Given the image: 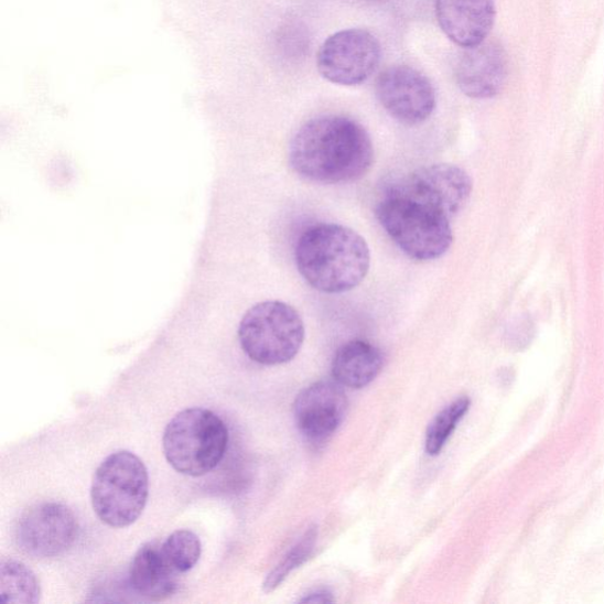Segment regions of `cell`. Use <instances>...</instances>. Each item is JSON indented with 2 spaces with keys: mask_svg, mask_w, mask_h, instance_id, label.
<instances>
[{
  "mask_svg": "<svg viewBox=\"0 0 604 604\" xmlns=\"http://www.w3.org/2000/svg\"><path fill=\"white\" fill-rule=\"evenodd\" d=\"M78 535V522L69 507L48 501L30 508L20 519L15 540L28 556L52 559L68 551Z\"/></svg>",
  "mask_w": 604,
  "mask_h": 604,
  "instance_id": "cell-9",
  "label": "cell"
},
{
  "mask_svg": "<svg viewBox=\"0 0 604 604\" xmlns=\"http://www.w3.org/2000/svg\"><path fill=\"white\" fill-rule=\"evenodd\" d=\"M42 592L37 576L24 563L4 560L0 568V600L4 603H39Z\"/></svg>",
  "mask_w": 604,
  "mask_h": 604,
  "instance_id": "cell-16",
  "label": "cell"
},
{
  "mask_svg": "<svg viewBox=\"0 0 604 604\" xmlns=\"http://www.w3.org/2000/svg\"><path fill=\"white\" fill-rule=\"evenodd\" d=\"M162 549L168 561L180 574H184L191 572L198 562L203 544L195 532L182 529L168 537Z\"/></svg>",
  "mask_w": 604,
  "mask_h": 604,
  "instance_id": "cell-18",
  "label": "cell"
},
{
  "mask_svg": "<svg viewBox=\"0 0 604 604\" xmlns=\"http://www.w3.org/2000/svg\"><path fill=\"white\" fill-rule=\"evenodd\" d=\"M373 2H381V0H373Z\"/></svg>",
  "mask_w": 604,
  "mask_h": 604,
  "instance_id": "cell-21",
  "label": "cell"
},
{
  "mask_svg": "<svg viewBox=\"0 0 604 604\" xmlns=\"http://www.w3.org/2000/svg\"><path fill=\"white\" fill-rule=\"evenodd\" d=\"M299 602L300 603H333L334 597L327 591H317L306 595L304 598H301Z\"/></svg>",
  "mask_w": 604,
  "mask_h": 604,
  "instance_id": "cell-20",
  "label": "cell"
},
{
  "mask_svg": "<svg viewBox=\"0 0 604 604\" xmlns=\"http://www.w3.org/2000/svg\"><path fill=\"white\" fill-rule=\"evenodd\" d=\"M229 434L223 419L204 408L179 412L163 433L164 456L177 473L198 477L225 457Z\"/></svg>",
  "mask_w": 604,
  "mask_h": 604,
  "instance_id": "cell-3",
  "label": "cell"
},
{
  "mask_svg": "<svg viewBox=\"0 0 604 604\" xmlns=\"http://www.w3.org/2000/svg\"><path fill=\"white\" fill-rule=\"evenodd\" d=\"M459 88L467 97L486 99L497 96L508 77V58L498 43L486 42L465 47L456 66Z\"/></svg>",
  "mask_w": 604,
  "mask_h": 604,
  "instance_id": "cell-12",
  "label": "cell"
},
{
  "mask_svg": "<svg viewBox=\"0 0 604 604\" xmlns=\"http://www.w3.org/2000/svg\"><path fill=\"white\" fill-rule=\"evenodd\" d=\"M384 358L379 348L363 341L343 345L332 363V375L348 389H363L380 374Z\"/></svg>",
  "mask_w": 604,
  "mask_h": 604,
  "instance_id": "cell-15",
  "label": "cell"
},
{
  "mask_svg": "<svg viewBox=\"0 0 604 604\" xmlns=\"http://www.w3.org/2000/svg\"><path fill=\"white\" fill-rule=\"evenodd\" d=\"M177 570L168 561L162 544L147 543L133 557L129 581L139 595L153 601L172 596L179 585Z\"/></svg>",
  "mask_w": 604,
  "mask_h": 604,
  "instance_id": "cell-14",
  "label": "cell"
},
{
  "mask_svg": "<svg viewBox=\"0 0 604 604\" xmlns=\"http://www.w3.org/2000/svg\"><path fill=\"white\" fill-rule=\"evenodd\" d=\"M148 495V470L136 453L116 451L97 467L91 503L107 526L119 529L136 524L147 506Z\"/></svg>",
  "mask_w": 604,
  "mask_h": 604,
  "instance_id": "cell-4",
  "label": "cell"
},
{
  "mask_svg": "<svg viewBox=\"0 0 604 604\" xmlns=\"http://www.w3.org/2000/svg\"><path fill=\"white\" fill-rule=\"evenodd\" d=\"M386 193L414 199L451 220L467 205L473 180L459 165L432 164L392 183Z\"/></svg>",
  "mask_w": 604,
  "mask_h": 604,
  "instance_id": "cell-8",
  "label": "cell"
},
{
  "mask_svg": "<svg viewBox=\"0 0 604 604\" xmlns=\"http://www.w3.org/2000/svg\"><path fill=\"white\" fill-rule=\"evenodd\" d=\"M377 217L392 241L414 260L439 259L452 245L450 219L414 199L385 193Z\"/></svg>",
  "mask_w": 604,
  "mask_h": 604,
  "instance_id": "cell-5",
  "label": "cell"
},
{
  "mask_svg": "<svg viewBox=\"0 0 604 604\" xmlns=\"http://www.w3.org/2000/svg\"><path fill=\"white\" fill-rule=\"evenodd\" d=\"M435 15L446 37L465 48L489 36L496 7L494 0H435Z\"/></svg>",
  "mask_w": 604,
  "mask_h": 604,
  "instance_id": "cell-13",
  "label": "cell"
},
{
  "mask_svg": "<svg viewBox=\"0 0 604 604\" xmlns=\"http://www.w3.org/2000/svg\"><path fill=\"white\" fill-rule=\"evenodd\" d=\"M298 271L313 289L330 294L356 289L370 271L371 254L365 239L342 225H316L295 247Z\"/></svg>",
  "mask_w": 604,
  "mask_h": 604,
  "instance_id": "cell-2",
  "label": "cell"
},
{
  "mask_svg": "<svg viewBox=\"0 0 604 604\" xmlns=\"http://www.w3.org/2000/svg\"><path fill=\"white\" fill-rule=\"evenodd\" d=\"M375 161L366 129L345 116H322L302 126L290 147V162L300 176L319 183L352 182Z\"/></svg>",
  "mask_w": 604,
  "mask_h": 604,
  "instance_id": "cell-1",
  "label": "cell"
},
{
  "mask_svg": "<svg viewBox=\"0 0 604 604\" xmlns=\"http://www.w3.org/2000/svg\"><path fill=\"white\" fill-rule=\"evenodd\" d=\"M316 536V528H310L288 556L267 575L262 584V591L266 594L274 592L296 568L309 560L315 547Z\"/></svg>",
  "mask_w": 604,
  "mask_h": 604,
  "instance_id": "cell-19",
  "label": "cell"
},
{
  "mask_svg": "<svg viewBox=\"0 0 604 604\" xmlns=\"http://www.w3.org/2000/svg\"><path fill=\"white\" fill-rule=\"evenodd\" d=\"M376 93L384 109L402 125H421L435 108L430 79L408 65L385 69L377 78Z\"/></svg>",
  "mask_w": 604,
  "mask_h": 604,
  "instance_id": "cell-10",
  "label": "cell"
},
{
  "mask_svg": "<svg viewBox=\"0 0 604 604\" xmlns=\"http://www.w3.org/2000/svg\"><path fill=\"white\" fill-rule=\"evenodd\" d=\"M472 406L467 397H462L451 402L442 412H440L431 422L425 440V450L428 455L438 456L456 430L460 422Z\"/></svg>",
  "mask_w": 604,
  "mask_h": 604,
  "instance_id": "cell-17",
  "label": "cell"
},
{
  "mask_svg": "<svg viewBox=\"0 0 604 604\" xmlns=\"http://www.w3.org/2000/svg\"><path fill=\"white\" fill-rule=\"evenodd\" d=\"M347 407L346 395L338 384L314 382L294 402L296 427L310 441H325L342 425Z\"/></svg>",
  "mask_w": 604,
  "mask_h": 604,
  "instance_id": "cell-11",
  "label": "cell"
},
{
  "mask_svg": "<svg viewBox=\"0 0 604 604\" xmlns=\"http://www.w3.org/2000/svg\"><path fill=\"white\" fill-rule=\"evenodd\" d=\"M239 339L245 354L262 365L291 362L305 341L300 314L282 301H263L242 317Z\"/></svg>",
  "mask_w": 604,
  "mask_h": 604,
  "instance_id": "cell-6",
  "label": "cell"
},
{
  "mask_svg": "<svg viewBox=\"0 0 604 604\" xmlns=\"http://www.w3.org/2000/svg\"><path fill=\"white\" fill-rule=\"evenodd\" d=\"M381 48L370 31L347 29L333 33L319 48L317 72L338 86L355 87L378 68Z\"/></svg>",
  "mask_w": 604,
  "mask_h": 604,
  "instance_id": "cell-7",
  "label": "cell"
}]
</instances>
